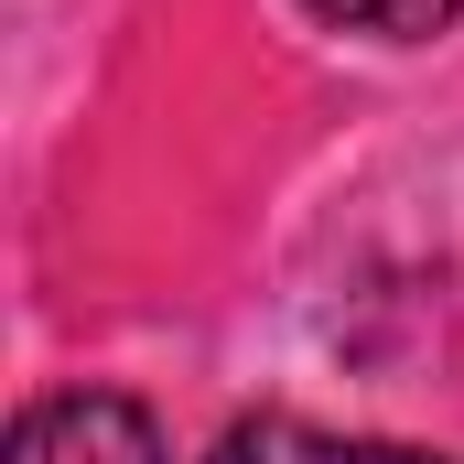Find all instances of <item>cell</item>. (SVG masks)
<instances>
[{"label":"cell","instance_id":"obj_1","mask_svg":"<svg viewBox=\"0 0 464 464\" xmlns=\"http://www.w3.org/2000/svg\"><path fill=\"white\" fill-rule=\"evenodd\" d=\"M11 464H162V432H151V411L119 400V389H54V400L22 411Z\"/></svg>","mask_w":464,"mask_h":464},{"label":"cell","instance_id":"obj_2","mask_svg":"<svg viewBox=\"0 0 464 464\" xmlns=\"http://www.w3.org/2000/svg\"><path fill=\"white\" fill-rule=\"evenodd\" d=\"M206 464H443V454L367 443V432H314V421H237Z\"/></svg>","mask_w":464,"mask_h":464},{"label":"cell","instance_id":"obj_3","mask_svg":"<svg viewBox=\"0 0 464 464\" xmlns=\"http://www.w3.org/2000/svg\"><path fill=\"white\" fill-rule=\"evenodd\" d=\"M314 11L346 22V33H378V44H421V33L464 22V0H314Z\"/></svg>","mask_w":464,"mask_h":464}]
</instances>
